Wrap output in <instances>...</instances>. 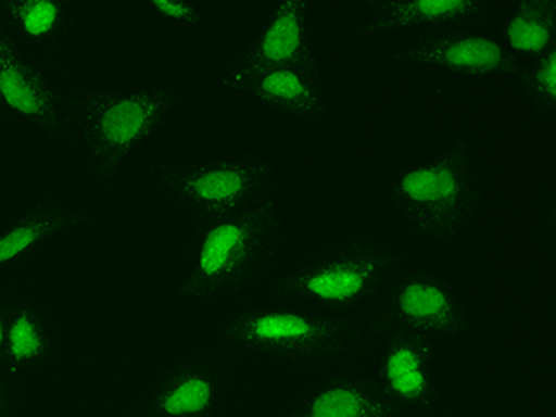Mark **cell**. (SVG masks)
<instances>
[{"label": "cell", "mask_w": 556, "mask_h": 417, "mask_svg": "<svg viewBox=\"0 0 556 417\" xmlns=\"http://www.w3.org/2000/svg\"><path fill=\"white\" fill-rule=\"evenodd\" d=\"M280 219L271 199L217 222L206 230L195 267L178 288L182 298L203 299L245 288L277 253Z\"/></svg>", "instance_id": "6da1fadb"}, {"label": "cell", "mask_w": 556, "mask_h": 417, "mask_svg": "<svg viewBox=\"0 0 556 417\" xmlns=\"http://www.w3.org/2000/svg\"><path fill=\"white\" fill-rule=\"evenodd\" d=\"M172 106V93L162 88L78 96L73 104L76 130L97 175L112 180L123 160L151 138Z\"/></svg>", "instance_id": "7a4b0ae2"}, {"label": "cell", "mask_w": 556, "mask_h": 417, "mask_svg": "<svg viewBox=\"0 0 556 417\" xmlns=\"http://www.w3.org/2000/svg\"><path fill=\"white\" fill-rule=\"evenodd\" d=\"M392 203L419 235H458L479 203L466 143L458 141L442 159L405 173L392 188Z\"/></svg>", "instance_id": "3957f363"}, {"label": "cell", "mask_w": 556, "mask_h": 417, "mask_svg": "<svg viewBox=\"0 0 556 417\" xmlns=\"http://www.w3.org/2000/svg\"><path fill=\"white\" fill-rule=\"evenodd\" d=\"M273 167L256 159L219 160L212 164L160 165V188L204 222H223L269 201Z\"/></svg>", "instance_id": "277c9868"}, {"label": "cell", "mask_w": 556, "mask_h": 417, "mask_svg": "<svg viewBox=\"0 0 556 417\" xmlns=\"http://www.w3.org/2000/svg\"><path fill=\"white\" fill-rule=\"evenodd\" d=\"M225 336L249 351L298 362L349 353L358 340L342 319L290 311L243 312L228 323Z\"/></svg>", "instance_id": "5b68a950"}, {"label": "cell", "mask_w": 556, "mask_h": 417, "mask_svg": "<svg viewBox=\"0 0 556 417\" xmlns=\"http://www.w3.org/2000/svg\"><path fill=\"white\" fill-rule=\"evenodd\" d=\"M397 262L390 251L371 243H356L280 280L277 291L332 308H349L374 298Z\"/></svg>", "instance_id": "8992f818"}, {"label": "cell", "mask_w": 556, "mask_h": 417, "mask_svg": "<svg viewBox=\"0 0 556 417\" xmlns=\"http://www.w3.org/2000/svg\"><path fill=\"white\" fill-rule=\"evenodd\" d=\"M295 67L317 71L306 36V4L286 0L273 15L271 23L247 43L222 76L225 88L241 91L247 83L267 71Z\"/></svg>", "instance_id": "52a82bcc"}, {"label": "cell", "mask_w": 556, "mask_h": 417, "mask_svg": "<svg viewBox=\"0 0 556 417\" xmlns=\"http://www.w3.org/2000/svg\"><path fill=\"white\" fill-rule=\"evenodd\" d=\"M386 316L414 334H460L469 329L468 316L450 286L429 275H410L393 288Z\"/></svg>", "instance_id": "ba28073f"}, {"label": "cell", "mask_w": 556, "mask_h": 417, "mask_svg": "<svg viewBox=\"0 0 556 417\" xmlns=\"http://www.w3.org/2000/svg\"><path fill=\"white\" fill-rule=\"evenodd\" d=\"M401 56L414 64L432 65L456 75H510L521 80L527 70L503 45L471 34L427 38L408 47L399 54Z\"/></svg>", "instance_id": "9c48e42d"}, {"label": "cell", "mask_w": 556, "mask_h": 417, "mask_svg": "<svg viewBox=\"0 0 556 417\" xmlns=\"http://www.w3.org/2000/svg\"><path fill=\"white\" fill-rule=\"evenodd\" d=\"M0 96L4 106L23 115L34 125L58 130L62 127V106L43 75L34 67L13 39L0 33Z\"/></svg>", "instance_id": "30bf717a"}, {"label": "cell", "mask_w": 556, "mask_h": 417, "mask_svg": "<svg viewBox=\"0 0 556 417\" xmlns=\"http://www.w3.org/2000/svg\"><path fill=\"white\" fill-rule=\"evenodd\" d=\"M399 405L384 388L364 379H336L288 417H395Z\"/></svg>", "instance_id": "8fae6325"}, {"label": "cell", "mask_w": 556, "mask_h": 417, "mask_svg": "<svg viewBox=\"0 0 556 417\" xmlns=\"http://www.w3.org/2000/svg\"><path fill=\"white\" fill-rule=\"evenodd\" d=\"M241 91L251 93L267 106L299 117H314L325 110L319 71L295 67L267 71L247 83Z\"/></svg>", "instance_id": "7c38bea8"}, {"label": "cell", "mask_w": 556, "mask_h": 417, "mask_svg": "<svg viewBox=\"0 0 556 417\" xmlns=\"http://www.w3.org/2000/svg\"><path fill=\"white\" fill-rule=\"evenodd\" d=\"M482 13L477 0H395L377 2L374 20L358 34H382L421 25H447L475 20Z\"/></svg>", "instance_id": "4fadbf2b"}, {"label": "cell", "mask_w": 556, "mask_h": 417, "mask_svg": "<svg viewBox=\"0 0 556 417\" xmlns=\"http://www.w3.org/2000/svg\"><path fill=\"white\" fill-rule=\"evenodd\" d=\"M215 403V386L208 375L191 367H178L165 377L152 397L159 417H203Z\"/></svg>", "instance_id": "5bb4252c"}, {"label": "cell", "mask_w": 556, "mask_h": 417, "mask_svg": "<svg viewBox=\"0 0 556 417\" xmlns=\"http://www.w3.org/2000/svg\"><path fill=\"white\" fill-rule=\"evenodd\" d=\"M78 222V215L49 201L34 206L25 217H21L20 222L0 236V266L38 245L39 241L56 235L58 230L73 227Z\"/></svg>", "instance_id": "9a60e30c"}, {"label": "cell", "mask_w": 556, "mask_h": 417, "mask_svg": "<svg viewBox=\"0 0 556 417\" xmlns=\"http://www.w3.org/2000/svg\"><path fill=\"white\" fill-rule=\"evenodd\" d=\"M555 0H521L513 20L506 26V39L514 51L529 56H542L555 47Z\"/></svg>", "instance_id": "2e32d148"}, {"label": "cell", "mask_w": 556, "mask_h": 417, "mask_svg": "<svg viewBox=\"0 0 556 417\" xmlns=\"http://www.w3.org/2000/svg\"><path fill=\"white\" fill-rule=\"evenodd\" d=\"M2 8L12 25L30 39L56 38L64 30L65 8L54 0H8Z\"/></svg>", "instance_id": "e0dca14e"}, {"label": "cell", "mask_w": 556, "mask_h": 417, "mask_svg": "<svg viewBox=\"0 0 556 417\" xmlns=\"http://www.w3.org/2000/svg\"><path fill=\"white\" fill-rule=\"evenodd\" d=\"M51 340L45 325L33 311H20L7 330V358L13 367L26 366L49 353Z\"/></svg>", "instance_id": "ac0fdd59"}, {"label": "cell", "mask_w": 556, "mask_h": 417, "mask_svg": "<svg viewBox=\"0 0 556 417\" xmlns=\"http://www.w3.org/2000/svg\"><path fill=\"white\" fill-rule=\"evenodd\" d=\"M430 345L424 336L401 334L388 343L384 356L380 361V377L382 382L412 374L417 369H427L430 362Z\"/></svg>", "instance_id": "d6986e66"}, {"label": "cell", "mask_w": 556, "mask_h": 417, "mask_svg": "<svg viewBox=\"0 0 556 417\" xmlns=\"http://www.w3.org/2000/svg\"><path fill=\"white\" fill-rule=\"evenodd\" d=\"M527 93L532 101L544 108H553L556 102V49L551 47L549 51L538 56V62L531 70H525L521 78Z\"/></svg>", "instance_id": "ffe728a7"}, {"label": "cell", "mask_w": 556, "mask_h": 417, "mask_svg": "<svg viewBox=\"0 0 556 417\" xmlns=\"http://www.w3.org/2000/svg\"><path fill=\"white\" fill-rule=\"evenodd\" d=\"M382 388L397 405L406 406L429 405L432 401V393H434L427 369H417L412 374L395 377V379L384 382Z\"/></svg>", "instance_id": "44dd1931"}, {"label": "cell", "mask_w": 556, "mask_h": 417, "mask_svg": "<svg viewBox=\"0 0 556 417\" xmlns=\"http://www.w3.org/2000/svg\"><path fill=\"white\" fill-rule=\"evenodd\" d=\"M151 7L167 20L199 23V12L184 0H151Z\"/></svg>", "instance_id": "7402d4cb"}, {"label": "cell", "mask_w": 556, "mask_h": 417, "mask_svg": "<svg viewBox=\"0 0 556 417\" xmlns=\"http://www.w3.org/2000/svg\"><path fill=\"white\" fill-rule=\"evenodd\" d=\"M10 416V392L4 384H0V417Z\"/></svg>", "instance_id": "603a6c76"}, {"label": "cell", "mask_w": 556, "mask_h": 417, "mask_svg": "<svg viewBox=\"0 0 556 417\" xmlns=\"http://www.w3.org/2000/svg\"><path fill=\"white\" fill-rule=\"evenodd\" d=\"M7 321H4V317L0 314V361L7 356Z\"/></svg>", "instance_id": "cb8c5ba5"}, {"label": "cell", "mask_w": 556, "mask_h": 417, "mask_svg": "<svg viewBox=\"0 0 556 417\" xmlns=\"http://www.w3.org/2000/svg\"><path fill=\"white\" fill-rule=\"evenodd\" d=\"M2 108H4V102H2V96H0V110H2Z\"/></svg>", "instance_id": "d4e9b609"}, {"label": "cell", "mask_w": 556, "mask_h": 417, "mask_svg": "<svg viewBox=\"0 0 556 417\" xmlns=\"http://www.w3.org/2000/svg\"><path fill=\"white\" fill-rule=\"evenodd\" d=\"M8 417H10V416H8Z\"/></svg>", "instance_id": "484cf974"}]
</instances>
